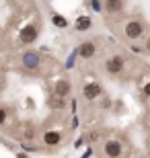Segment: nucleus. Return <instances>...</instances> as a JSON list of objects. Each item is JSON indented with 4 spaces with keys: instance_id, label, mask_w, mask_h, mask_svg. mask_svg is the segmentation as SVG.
Returning <instances> with one entry per match:
<instances>
[{
    "instance_id": "dca6fc26",
    "label": "nucleus",
    "mask_w": 150,
    "mask_h": 158,
    "mask_svg": "<svg viewBox=\"0 0 150 158\" xmlns=\"http://www.w3.org/2000/svg\"><path fill=\"white\" fill-rule=\"evenodd\" d=\"M148 49H150V39H148Z\"/></svg>"
},
{
    "instance_id": "39448f33",
    "label": "nucleus",
    "mask_w": 150,
    "mask_h": 158,
    "mask_svg": "<svg viewBox=\"0 0 150 158\" xmlns=\"http://www.w3.org/2000/svg\"><path fill=\"white\" fill-rule=\"evenodd\" d=\"M105 152H107V156H109V158H117V156L121 154V146H119V142H115V140L107 142V144H105Z\"/></svg>"
},
{
    "instance_id": "0eeeda50",
    "label": "nucleus",
    "mask_w": 150,
    "mask_h": 158,
    "mask_svg": "<svg viewBox=\"0 0 150 158\" xmlns=\"http://www.w3.org/2000/svg\"><path fill=\"white\" fill-rule=\"evenodd\" d=\"M78 53H80V58H92L95 56V43L92 41H84L80 45V49H78Z\"/></svg>"
},
{
    "instance_id": "f257e3e1",
    "label": "nucleus",
    "mask_w": 150,
    "mask_h": 158,
    "mask_svg": "<svg viewBox=\"0 0 150 158\" xmlns=\"http://www.w3.org/2000/svg\"><path fill=\"white\" fill-rule=\"evenodd\" d=\"M35 37H37V29H35L33 25H27V27H23V31H21L19 39H21V43H31Z\"/></svg>"
},
{
    "instance_id": "4468645a",
    "label": "nucleus",
    "mask_w": 150,
    "mask_h": 158,
    "mask_svg": "<svg viewBox=\"0 0 150 158\" xmlns=\"http://www.w3.org/2000/svg\"><path fill=\"white\" fill-rule=\"evenodd\" d=\"M4 119H6V111H4V109H0V125L4 123Z\"/></svg>"
},
{
    "instance_id": "9d476101",
    "label": "nucleus",
    "mask_w": 150,
    "mask_h": 158,
    "mask_svg": "<svg viewBox=\"0 0 150 158\" xmlns=\"http://www.w3.org/2000/svg\"><path fill=\"white\" fill-rule=\"evenodd\" d=\"M49 105H52V109H62V107H64V97H60V94H52V97H49Z\"/></svg>"
},
{
    "instance_id": "6e6552de",
    "label": "nucleus",
    "mask_w": 150,
    "mask_h": 158,
    "mask_svg": "<svg viewBox=\"0 0 150 158\" xmlns=\"http://www.w3.org/2000/svg\"><path fill=\"white\" fill-rule=\"evenodd\" d=\"M68 93H70V82H68V80H60L58 84H56V94H60V97H66Z\"/></svg>"
},
{
    "instance_id": "f03ea898",
    "label": "nucleus",
    "mask_w": 150,
    "mask_h": 158,
    "mask_svg": "<svg viewBox=\"0 0 150 158\" xmlns=\"http://www.w3.org/2000/svg\"><path fill=\"white\" fill-rule=\"evenodd\" d=\"M126 35L130 37V39H136V37L142 35V25L138 23V21H132V23L126 25Z\"/></svg>"
},
{
    "instance_id": "7ed1b4c3",
    "label": "nucleus",
    "mask_w": 150,
    "mask_h": 158,
    "mask_svg": "<svg viewBox=\"0 0 150 158\" xmlns=\"http://www.w3.org/2000/svg\"><path fill=\"white\" fill-rule=\"evenodd\" d=\"M121 68H123V60H121L119 56H113V58L107 60V72L117 74V72H121Z\"/></svg>"
},
{
    "instance_id": "9b49d317",
    "label": "nucleus",
    "mask_w": 150,
    "mask_h": 158,
    "mask_svg": "<svg viewBox=\"0 0 150 158\" xmlns=\"http://www.w3.org/2000/svg\"><path fill=\"white\" fill-rule=\"evenodd\" d=\"M88 27H91V19L88 17H78V21H76V29L78 31H87Z\"/></svg>"
},
{
    "instance_id": "ddd939ff",
    "label": "nucleus",
    "mask_w": 150,
    "mask_h": 158,
    "mask_svg": "<svg viewBox=\"0 0 150 158\" xmlns=\"http://www.w3.org/2000/svg\"><path fill=\"white\" fill-rule=\"evenodd\" d=\"M121 6H123V2H107V8H109L111 12H117Z\"/></svg>"
},
{
    "instance_id": "2eb2a0df",
    "label": "nucleus",
    "mask_w": 150,
    "mask_h": 158,
    "mask_svg": "<svg viewBox=\"0 0 150 158\" xmlns=\"http://www.w3.org/2000/svg\"><path fill=\"white\" fill-rule=\"evenodd\" d=\"M144 93H146V94H150V82H148V84L144 86Z\"/></svg>"
},
{
    "instance_id": "f8f14e48",
    "label": "nucleus",
    "mask_w": 150,
    "mask_h": 158,
    "mask_svg": "<svg viewBox=\"0 0 150 158\" xmlns=\"http://www.w3.org/2000/svg\"><path fill=\"white\" fill-rule=\"evenodd\" d=\"M52 21H54V25H56V27H62V29L66 27V25H68V23H66V19H64V17H60V15H54V19H52Z\"/></svg>"
},
{
    "instance_id": "1a4fd4ad",
    "label": "nucleus",
    "mask_w": 150,
    "mask_h": 158,
    "mask_svg": "<svg viewBox=\"0 0 150 158\" xmlns=\"http://www.w3.org/2000/svg\"><path fill=\"white\" fill-rule=\"evenodd\" d=\"M43 140H45V144H49V146H56V144H60V140H62V135H60L58 131H47Z\"/></svg>"
},
{
    "instance_id": "20e7f679",
    "label": "nucleus",
    "mask_w": 150,
    "mask_h": 158,
    "mask_svg": "<svg viewBox=\"0 0 150 158\" xmlns=\"http://www.w3.org/2000/svg\"><path fill=\"white\" fill-rule=\"evenodd\" d=\"M23 64H25V68H37V66H39V53L27 52L23 56Z\"/></svg>"
},
{
    "instance_id": "423d86ee",
    "label": "nucleus",
    "mask_w": 150,
    "mask_h": 158,
    "mask_svg": "<svg viewBox=\"0 0 150 158\" xmlns=\"http://www.w3.org/2000/svg\"><path fill=\"white\" fill-rule=\"evenodd\" d=\"M99 94H101V86H99L97 82H91V84H87V86H84V97H87V99H97Z\"/></svg>"
}]
</instances>
